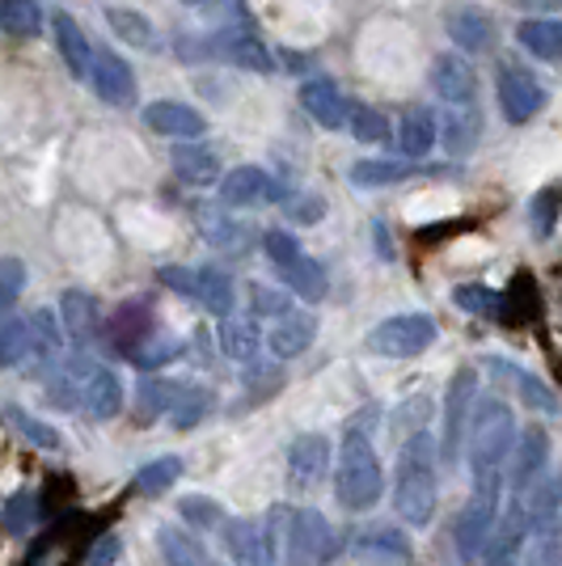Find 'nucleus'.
Segmentation results:
<instances>
[{
	"instance_id": "1",
	"label": "nucleus",
	"mask_w": 562,
	"mask_h": 566,
	"mask_svg": "<svg viewBox=\"0 0 562 566\" xmlns=\"http://www.w3.org/2000/svg\"><path fill=\"white\" fill-rule=\"evenodd\" d=\"M368 431L373 427H364V410L343 427V444H339V461H334V491L347 512H368L385 491V473H381Z\"/></svg>"
},
{
	"instance_id": "2",
	"label": "nucleus",
	"mask_w": 562,
	"mask_h": 566,
	"mask_svg": "<svg viewBox=\"0 0 562 566\" xmlns=\"http://www.w3.org/2000/svg\"><path fill=\"white\" fill-rule=\"evenodd\" d=\"M469 473L473 482H503L516 449V415L503 398H482L469 415L466 431Z\"/></svg>"
},
{
	"instance_id": "3",
	"label": "nucleus",
	"mask_w": 562,
	"mask_h": 566,
	"mask_svg": "<svg viewBox=\"0 0 562 566\" xmlns=\"http://www.w3.org/2000/svg\"><path fill=\"white\" fill-rule=\"evenodd\" d=\"M436 495H440V482H436V436L431 431H415L410 440H402L398 452V516L410 528H423L436 516Z\"/></svg>"
},
{
	"instance_id": "4",
	"label": "nucleus",
	"mask_w": 562,
	"mask_h": 566,
	"mask_svg": "<svg viewBox=\"0 0 562 566\" xmlns=\"http://www.w3.org/2000/svg\"><path fill=\"white\" fill-rule=\"evenodd\" d=\"M283 566H326L339 554V537L330 528V520L313 507L288 512L283 516Z\"/></svg>"
},
{
	"instance_id": "5",
	"label": "nucleus",
	"mask_w": 562,
	"mask_h": 566,
	"mask_svg": "<svg viewBox=\"0 0 562 566\" xmlns=\"http://www.w3.org/2000/svg\"><path fill=\"white\" fill-rule=\"evenodd\" d=\"M499 495H503V482H473V495H469V503L461 507L457 528H452V537H457V558H461V563H478V558L487 554L495 524H499Z\"/></svg>"
},
{
	"instance_id": "6",
	"label": "nucleus",
	"mask_w": 562,
	"mask_h": 566,
	"mask_svg": "<svg viewBox=\"0 0 562 566\" xmlns=\"http://www.w3.org/2000/svg\"><path fill=\"white\" fill-rule=\"evenodd\" d=\"M436 322L427 313H398V317H385L381 326H373L368 334V352L381 359H410L423 355L436 343Z\"/></svg>"
},
{
	"instance_id": "7",
	"label": "nucleus",
	"mask_w": 562,
	"mask_h": 566,
	"mask_svg": "<svg viewBox=\"0 0 562 566\" xmlns=\"http://www.w3.org/2000/svg\"><path fill=\"white\" fill-rule=\"evenodd\" d=\"M157 280H162L169 292H178V296H187V301L204 305L208 313H216V317H229V313H233V280L220 275L216 266H199V271L162 266Z\"/></svg>"
},
{
	"instance_id": "8",
	"label": "nucleus",
	"mask_w": 562,
	"mask_h": 566,
	"mask_svg": "<svg viewBox=\"0 0 562 566\" xmlns=\"http://www.w3.org/2000/svg\"><path fill=\"white\" fill-rule=\"evenodd\" d=\"M473 398H478V373H473V368H457L445 394V436H440L445 461H457V457H461L469 415H473Z\"/></svg>"
},
{
	"instance_id": "9",
	"label": "nucleus",
	"mask_w": 562,
	"mask_h": 566,
	"mask_svg": "<svg viewBox=\"0 0 562 566\" xmlns=\"http://www.w3.org/2000/svg\"><path fill=\"white\" fill-rule=\"evenodd\" d=\"M225 554L233 566H275V528L254 516L225 520Z\"/></svg>"
},
{
	"instance_id": "10",
	"label": "nucleus",
	"mask_w": 562,
	"mask_h": 566,
	"mask_svg": "<svg viewBox=\"0 0 562 566\" xmlns=\"http://www.w3.org/2000/svg\"><path fill=\"white\" fill-rule=\"evenodd\" d=\"M288 190L280 178H271L258 166H237L233 174L220 178V203L225 208H254V203H283Z\"/></svg>"
},
{
	"instance_id": "11",
	"label": "nucleus",
	"mask_w": 562,
	"mask_h": 566,
	"mask_svg": "<svg viewBox=\"0 0 562 566\" xmlns=\"http://www.w3.org/2000/svg\"><path fill=\"white\" fill-rule=\"evenodd\" d=\"M545 465H550V436H545V427H524L512 449V461H508V473H503L512 495H524L529 486H538L541 478H545Z\"/></svg>"
},
{
	"instance_id": "12",
	"label": "nucleus",
	"mask_w": 562,
	"mask_h": 566,
	"mask_svg": "<svg viewBox=\"0 0 562 566\" xmlns=\"http://www.w3.org/2000/svg\"><path fill=\"white\" fill-rule=\"evenodd\" d=\"M330 470V440L326 436H318V431H305V436H296L292 440V449H288V486L292 491H309V486H318Z\"/></svg>"
},
{
	"instance_id": "13",
	"label": "nucleus",
	"mask_w": 562,
	"mask_h": 566,
	"mask_svg": "<svg viewBox=\"0 0 562 566\" xmlns=\"http://www.w3.org/2000/svg\"><path fill=\"white\" fill-rule=\"evenodd\" d=\"M541 102H545V94H541V85L529 76L524 69H516V64H503L499 69V106H503V118L508 123H529V118L541 111Z\"/></svg>"
},
{
	"instance_id": "14",
	"label": "nucleus",
	"mask_w": 562,
	"mask_h": 566,
	"mask_svg": "<svg viewBox=\"0 0 562 566\" xmlns=\"http://www.w3.org/2000/svg\"><path fill=\"white\" fill-rule=\"evenodd\" d=\"M90 85L102 102L111 106H127L136 97V76H132V64L115 55L111 48H94V69H90Z\"/></svg>"
},
{
	"instance_id": "15",
	"label": "nucleus",
	"mask_w": 562,
	"mask_h": 566,
	"mask_svg": "<svg viewBox=\"0 0 562 566\" xmlns=\"http://www.w3.org/2000/svg\"><path fill=\"white\" fill-rule=\"evenodd\" d=\"M352 554L360 563L373 566H410L415 563V545L402 537V528H389V524H376V528H364L352 542Z\"/></svg>"
},
{
	"instance_id": "16",
	"label": "nucleus",
	"mask_w": 562,
	"mask_h": 566,
	"mask_svg": "<svg viewBox=\"0 0 562 566\" xmlns=\"http://www.w3.org/2000/svg\"><path fill=\"white\" fill-rule=\"evenodd\" d=\"M144 123L157 136H174V140H199L208 132V118L199 115L187 102H148L144 106Z\"/></svg>"
},
{
	"instance_id": "17",
	"label": "nucleus",
	"mask_w": 562,
	"mask_h": 566,
	"mask_svg": "<svg viewBox=\"0 0 562 566\" xmlns=\"http://www.w3.org/2000/svg\"><path fill=\"white\" fill-rule=\"evenodd\" d=\"M313 338H318V317L292 308V313H283L280 322H271L267 352L275 355V359H296V355H305L313 347Z\"/></svg>"
},
{
	"instance_id": "18",
	"label": "nucleus",
	"mask_w": 562,
	"mask_h": 566,
	"mask_svg": "<svg viewBox=\"0 0 562 566\" xmlns=\"http://www.w3.org/2000/svg\"><path fill=\"white\" fill-rule=\"evenodd\" d=\"M301 106L313 115V123H318V127H330V132L347 127V118H352L347 97L339 94V85H334V81H326V76H318V81H305V85H301Z\"/></svg>"
},
{
	"instance_id": "19",
	"label": "nucleus",
	"mask_w": 562,
	"mask_h": 566,
	"mask_svg": "<svg viewBox=\"0 0 562 566\" xmlns=\"http://www.w3.org/2000/svg\"><path fill=\"white\" fill-rule=\"evenodd\" d=\"M60 326L69 334L72 343H81V347H90L97 334H102V308L90 292H81V287H72L60 296Z\"/></svg>"
},
{
	"instance_id": "20",
	"label": "nucleus",
	"mask_w": 562,
	"mask_h": 566,
	"mask_svg": "<svg viewBox=\"0 0 562 566\" xmlns=\"http://www.w3.org/2000/svg\"><path fill=\"white\" fill-rule=\"evenodd\" d=\"M431 90L448 106H469L473 94H478V76H473V69H469L461 55H440L431 64Z\"/></svg>"
},
{
	"instance_id": "21",
	"label": "nucleus",
	"mask_w": 562,
	"mask_h": 566,
	"mask_svg": "<svg viewBox=\"0 0 562 566\" xmlns=\"http://www.w3.org/2000/svg\"><path fill=\"white\" fill-rule=\"evenodd\" d=\"M81 410L90 419H97V423L115 419L118 410H123V385H118V377L111 368H102V364L90 368V377L81 385Z\"/></svg>"
},
{
	"instance_id": "22",
	"label": "nucleus",
	"mask_w": 562,
	"mask_h": 566,
	"mask_svg": "<svg viewBox=\"0 0 562 566\" xmlns=\"http://www.w3.org/2000/svg\"><path fill=\"white\" fill-rule=\"evenodd\" d=\"M216 338H220V352L229 355L233 364H241V368H254L258 355H262V331H258V322H250V317H220V331H216Z\"/></svg>"
},
{
	"instance_id": "23",
	"label": "nucleus",
	"mask_w": 562,
	"mask_h": 566,
	"mask_svg": "<svg viewBox=\"0 0 562 566\" xmlns=\"http://www.w3.org/2000/svg\"><path fill=\"white\" fill-rule=\"evenodd\" d=\"M487 368H491L495 377L512 380V389L520 394V401L529 406V410H541V415H559V398L550 394V385H541L533 373H524V368H516L508 359H487Z\"/></svg>"
},
{
	"instance_id": "24",
	"label": "nucleus",
	"mask_w": 562,
	"mask_h": 566,
	"mask_svg": "<svg viewBox=\"0 0 562 566\" xmlns=\"http://www.w3.org/2000/svg\"><path fill=\"white\" fill-rule=\"evenodd\" d=\"M445 25H448V39L466 51H487L491 48V39H495V25L482 9H466V4H457V9L448 13Z\"/></svg>"
},
{
	"instance_id": "25",
	"label": "nucleus",
	"mask_w": 562,
	"mask_h": 566,
	"mask_svg": "<svg viewBox=\"0 0 562 566\" xmlns=\"http://www.w3.org/2000/svg\"><path fill=\"white\" fill-rule=\"evenodd\" d=\"M516 39L529 55H538L545 64H559L562 60V22L554 18H529V22L516 25Z\"/></svg>"
},
{
	"instance_id": "26",
	"label": "nucleus",
	"mask_w": 562,
	"mask_h": 566,
	"mask_svg": "<svg viewBox=\"0 0 562 566\" xmlns=\"http://www.w3.org/2000/svg\"><path fill=\"white\" fill-rule=\"evenodd\" d=\"M174 174L187 182V187H216L220 182V161L211 148H199V144H183L174 148Z\"/></svg>"
},
{
	"instance_id": "27",
	"label": "nucleus",
	"mask_w": 562,
	"mask_h": 566,
	"mask_svg": "<svg viewBox=\"0 0 562 566\" xmlns=\"http://www.w3.org/2000/svg\"><path fill=\"white\" fill-rule=\"evenodd\" d=\"M55 48H60V55H64V64H69L72 76L90 81V69H94V48H90V39L81 34V25L72 22L69 13H60V18H55Z\"/></svg>"
},
{
	"instance_id": "28",
	"label": "nucleus",
	"mask_w": 562,
	"mask_h": 566,
	"mask_svg": "<svg viewBox=\"0 0 562 566\" xmlns=\"http://www.w3.org/2000/svg\"><path fill=\"white\" fill-rule=\"evenodd\" d=\"M436 115L431 111H423V106H410L398 123V148L406 157H427L431 148H436Z\"/></svg>"
},
{
	"instance_id": "29",
	"label": "nucleus",
	"mask_w": 562,
	"mask_h": 566,
	"mask_svg": "<svg viewBox=\"0 0 562 566\" xmlns=\"http://www.w3.org/2000/svg\"><path fill=\"white\" fill-rule=\"evenodd\" d=\"M220 55L237 64V69L246 72H275V60H271V51L258 43L254 34H241V30H229L225 39H220Z\"/></svg>"
},
{
	"instance_id": "30",
	"label": "nucleus",
	"mask_w": 562,
	"mask_h": 566,
	"mask_svg": "<svg viewBox=\"0 0 562 566\" xmlns=\"http://www.w3.org/2000/svg\"><path fill=\"white\" fill-rule=\"evenodd\" d=\"M280 280L288 283V292L296 301H309V305H318L326 296V271H322V262H313L309 254H301L292 266H283Z\"/></svg>"
},
{
	"instance_id": "31",
	"label": "nucleus",
	"mask_w": 562,
	"mask_h": 566,
	"mask_svg": "<svg viewBox=\"0 0 562 566\" xmlns=\"http://www.w3.org/2000/svg\"><path fill=\"white\" fill-rule=\"evenodd\" d=\"M30 331H34V355H30L34 368H39V364H51V359H60L64 326H60V317H55L51 308H34V313H30Z\"/></svg>"
},
{
	"instance_id": "32",
	"label": "nucleus",
	"mask_w": 562,
	"mask_h": 566,
	"mask_svg": "<svg viewBox=\"0 0 562 566\" xmlns=\"http://www.w3.org/2000/svg\"><path fill=\"white\" fill-rule=\"evenodd\" d=\"M211 410H216V394H211L208 385H183V394H178V401H174L169 419H174L178 431H190V427L204 423Z\"/></svg>"
},
{
	"instance_id": "33",
	"label": "nucleus",
	"mask_w": 562,
	"mask_h": 566,
	"mask_svg": "<svg viewBox=\"0 0 562 566\" xmlns=\"http://www.w3.org/2000/svg\"><path fill=\"white\" fill-rule=\"evenodd\" d=\"M157 545L165 554V566H211L208 549L199 545V537H190L187 528H162Z\"/></svg>"
},
{
	"instance_id": "34",
	"label": "nucleus",
	"mask_w": 562,
	"mask_h": 566,
	"mask_svg": "<svg viewBox=\"0 0 562 566\" xmlns=\"http://www.w3.org/2000/svg\"><path fill=\"white\" fill-rule=\"evenodd\" d=\"M30 355H34L30 317H9V322H0V368H18Z\"/></svg>"
},
{
	"instance_id": "35",
	"label": "nucleus",
	"mask_w": 562,
	"mask_h": 566,
	"mask_svg": "<svg viewBox=\"0 0 562 566\" xmlns=\"http://www.w3.org/2000/svg\"><path fill=\"white\" fill-rule=\"evenodd\" d=\"M111 331H115L118 352L132 355L136 347H144V343L153 338V317H148V308H144V305H123Z\"/></svg>"
},
{
	"instance_id": "36",
	"label": "nucleus",
	"mask_w": 562,
	"mask_h": 566,
	"mask_svg": "<svg viewBox=\"0 0 562 566\" xmlns=\"http://www.w3.org/2000/svg\"><path fill=\"white\" fill-rule=\"evenodd\" d=\"M195 224H199V233L208 237L216 250H246V241H250V229H246V224H237L233 216L208 212V208L195 216Z\"/></svg>"
},
{
	"instance_id": "37",
	"label": "nucleus",
	"mask_w": 562,
	"mask_h": 566,
	"mask_svg": "<svg viewBox=\"0 0 562 566\" xmlns=\"http://www.w3.org/2000/svg\"><path fill=\"white\" fill-rule=\"evenodd\" d=\"M0 30L13 39H34L43 30L39 0H0Z\"/></svg>"
},
{
	"instance_id": "38",
	"label": "nucleus",
	"mask_w": 562,
	"mask_h": 566,
	"mask_svg": "<svg viewBox=\"0 0 562 566\" xmlns=\"http://www.w3.org/2000/svg\"><path fill=\"white\" fill-rule=\"evenodd\" d=\"M106 22L115 30L123 43L140 51H157V30L144 22V13H132V9H106Z\"/></svg>"
},
{
	"instance_id": "39",
	"label": "nucleus",
	"mask_w": 562,
	"mask_h": 566,
	"mask_svg": "<svg viewBox=\"0 0 562 566\" xmlns=\"http://www.w3.org/2000/svg\"><path fill=\"white\" fill-rule=\"evenodd\" d=\"M178 478H183V461H178V457H157V461H148L144 470H136L132 486H136L140 495H165Z\"/></svg>"
},
{
	"instance_id": "40",
	"label": "nucleus",
	"mask_w": 562,
	"mask_h": 566,
	"mask_svg": "<svg viewBox=\"0 0 562 566\" xmlns=\"http://www.w3.org/2000/svg\"><path fill=\"white\" fill-rule=\"evenodd\" d=\"M559 212H562V182H550V187H541L533 195V203H529V224H533V237H545L554 233V224H559Z\"/></svg>"
},
{
	"instance_id": "41",
	"label": "nucleus",
	"mask_w": 562,
	"mask_h": 566,
	"mask_svg": "<svg viewBox=\"0 0 562 566\" xmlns=\"http://www.w3.org/2000/svg\"><path fill=\"white\" fill-rule=\"evenodd\" d=\"M520 566H562V537H559V524H545L538 533H529L524 542V558Z\"/></svg>"
},
{
	"instance_id": "42",
	"label": "nucleus",
	"mask_w": 562,
	"mask_h": 566,
	"mask_svg": "<svg viewBox=\"0 0 562 566\" xmlns=\"http://www.w3.org/2000/svg\"><path fill=\"white\" fill-rule=\"evenodd\" d=\"M183 394V380H144L140 385V419H162L174 410V401Z\"/></svg>"
},
{
	"instance_id": "43",
	"label": "nucleus",
	"mask_w": 562,
	"mask_h": 566,
	"mask_svg": "<svg viewBox=\"0 0 562 566\" xmlns=\"http://www.w3.org/2000/svg\"><path fill=\"white\" fill-rule=\"evenodd\" d=\"M183 355V343L178 338H169V334H153L144 347H136V352L127 355L136 368H144V373H153V368H165V364H174Z\"/></svg>"
},
{
	"instance_id": "44",
	"label": "nucleus",
	"mask_w": 562,
	"mask_h": 566,
	"mask_svg": "<svg viewBox=\"0 0 562 566\" xmlns=\"http://www.w3.org/2000/svg\"><path fill=\"white\" fill-rule=\"evenodd\" d=\"M410 174V166L406 161H355L352 166V182L355 187H394V182H402Z\"/></svg>"
},
{
	"instance_id": "45",
	"label": "nucleus",
	"mask_w": 562,
	"mask_h": 566,
	"mask_svg": "<svg viewBox=\"0 0 562 566\" xmlns=\"http://www.w3.org/2000/svg\"><path fill=\"white\" fill-rule=\"evenodd\" d=\"M178 516L187 520L190 528H199V533H208V528H225V507L208 495H187L178 503Z\"/></svg>"
},
{
	"instance_id": "46",
	"label": "nucleus",
	"mask_w": 562,
	"mask_h": 566,
	"mask_svg": "<svg viewBox=\"0 0 562 566\" xmlns=\"http://www.w3.org/2000/svg\"><path fill=\"white\" fill-rule=\"evenodd\" d=\"M4 419L18 427V431H22V436L30 440V444H34V449H48V452L60 449V436H55V431H51V427L43 423V419L25 415L22 406H4Z\"/></svg>"
},
{
	"instance_id": "47",
	"label": "nucleus",
	"mask_w": 562,
	"mask_h": 566,
	"mask_svg": "<svg viewBox=\"0 0 562 566\" xmlns=\"http://www.w3.org/2000/svg\"><path fill=\"white\" fill-rule=\"evenodd\" d=\"M347 127H352V136L360 144H385L389 140V123H385V115L373 111V106H352Z\"/></svg>"
},
{
	"instance_id": "48",
	"label": "nucleus",
	"mask_w": 562,
	"mask_h": 566,
	"mask_svg": "<svg viewBox=\"0 0 562 566\" xmlns=\"http://www.w3.org/2000/svg\"><path fill=\"white\" fill-rule=\"evenodd\" d=\"M452 305L473 313V317H491V313H499V292L482 287V283H461V287L452 292Z\"/></svg>"
},
{
	"instance_id": "49",
	"label": "nucleus",
	"mask_w": 562,
	"mask_h": 566,
	"mask_svg": "<svg viewBox=\"0 0 562 566\" xmlns=\"http://www.w3.org/2000/svg\"><path fill=\"white\" fill-rule=\"evenodd\" d=\"M250 308H254V317L280 322L283 313H292V296H288V292H275V287H267V283H254V287H250Z\"/></svg>"
},
{
	"instance_id": "50",
	"label": "nucleus",
	"mask_w": 562,
	"mask_h": 566,
	"mask_svg": "<svg viewBox=\"0 0 562 566\" xmlns=\"http://www.w3.org/2000/svg\"><path fill=\"white\" fill-rule=\"evenodd\" d=\"M448 153H457V157H466L473 140H478V115L473 111H461V115L448 118Z\"/></svg>"
},
{
	"instance_id": "51",
	"label": "nucleus",
	"mask_w": 562,
	"mask_h": 566,
	"mask_svg": "<svg viewBox=\"0 0 562 566\" xmlns=\"http://www.w3.org/2000/svg\"><path fill=\"white\" fill-rule=\"evenodd\" d=\"M22 283H25L22 262H13V259L0 262V317H4L9 308H13V301H18V292H22Z\"/></svg>"
},
{
	"instance_id": "52",
	"label": "nucleus",
	"mask_w": 562,
	"mask_h": 566,
	"mask_svg": "<svg viewBox=\"0 0 562 566\" xmlns=\"http://www.w3.org/2000/svg\"><path fill=\"white\" fill-rule=\"evenodd\" d=\"M262 254L275 262V271H283V266H292V262L301 259V245L288 233H267L262 237Z\"/></svg>"
},
{
	"instance_id": "53",
	"label": "nucleus",
	"mask_w": 562,
	"mask_h": 566,
	"mask_svg": "<svg viewBox=\"0 0 562 566\" xmlns=\"http://www.w3.org/2000/svg\"><path fill=\"white\" fill-rule=\"evenodd\" d=\"M326 216V203L318 199V195H296V199H288V220L292 224H318Z\"/></svg>"
},
{
	"instance_id": "54",
	"label": "nucleus",
	"mask_w": 562,
	"mask_h": 566,
	"mask_svg": "<svg viewBox=\"0 0 562 566\" xmlns=\"http://www.w3.org/2000/svg\"><path fill=\"white\" fill-rule=\"evenodd\" d=\"M4 524H9V533H25L30 524H34V495H18L9 507H4Z\"/></svg>"
},
{
	"instance_id": "55",
	"label": "nucleus",
	"mask_w": 562,
	"mask_h": 566,
	"mask_svg": "<svg viewBox=\"0 0 562 566\" xmlns=\"http://www.w3.org/2000/svg\"><path fill=\"white\" fill-rule=\"evenodd\" d=\"M118 554H123V542H118L115 533H106V537H97V545L90 549L85 566H115Z\"/></svg>"
},
{
	"instance_id": "56",
	"label": "nucleus",
	"mask_w": 562,
	"mask_h": 566,
	"mask_svg": "<svg viewBox=\"0 0 562 566\" xmlns=\"http://www.w3.org/2000/svg\"><path fill=\"white\" fill-rule=\"evenodd\" d=\"M183 4H208V0H183Z\"/></svg>"
},
{
	"instance_id": "57",
	"label": "nucleus",
	"mask_w": 562,
	"mask_h": 566,
	"mask_svg": "<svg viewBox=\"0 0 562 566\" xmlns=\"http://www.w3.org/2000/svg\"><path fill=\"white\" fill-rule=\"evenodd\" d=\"M503 566H520V558H516V563H503Z\"/></svg>"
}]
</instances>
